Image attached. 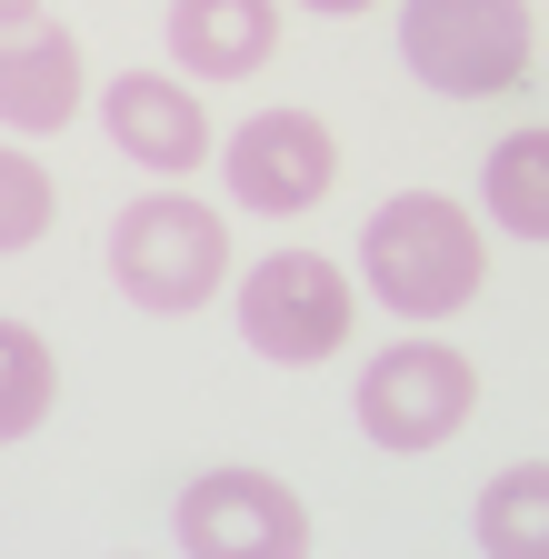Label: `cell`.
<instances>
[{"mask_svg": "<svg viewBox=\"0 0 549 559\" xmlns=\"http://www.w3.org/2000/svg\"><path fill=\"white\" fill-rule=\"evenodd\" d=\"M360 280L370 300L399 310V320H450L490 290V260H479V221L440 190H399L370 210L360 230Z\"/></svg>", "mask_w": 549, "mask_h": 559, "instance_id": "1", "label": "cell"}, {"mask_svg": "<svg viewBox=\"0 0 549 559\" xmlns=\"http://www.w3.org/2000/svg\"><path fill=\"white\" fill-rule=\"evenodd\" d=\"M110 280H120L130 310L190 320V310L230 280V230H220V210H200V200H180V190L130 200L120 221H110Z\"/></svg>", "mask_w": 549, "mask_h": 559, "instance_id": "2", "label": "cell"}, {"mask_svg": "<svg viewBox=\"0 0 549 559\" xmlns=\"http://www.w3.org/2000/svg\"><path fill=\"white\" fill-rule=\"evenodd\" d=\"M399 60L440 100H500L529 81V0H399Z\"/></svg>", "mask_w": 549, "mask_h": 559, "instance_id": "3", "label": "cell"}, {"mask_svg": "<svg viewBox=\"0 0 549 559\" xmlns=\"http://www.w3.org/2000/svg\"><path fill=\"white\" fill-rule=\"evenodd\" d=\"M360 430H370V450H390V460H420V450H440V440H460V419L479 409V370L460 360L450 340H390L380 360L360 370Z\"/></svg>", "mask_w": 549, "mask_h": 559, "instance_id": "4", "label": "cell"}, {"mask_svg": "<svg viewBox=\"0 0 549 559\" xmlns=\"http://www.w3.org/2000/svg\"><path fill=\"white\" fill-rule=\"evenodd\" d=\"M180 559H310V510L270 469H200L170 510Z\"/></svg>", "mask_w": 549, "mask_h": 559, "instance_id": "5", "label": "cell"}, {"mask_svg": "<svg viewBox=\"0 0 549 559\" xmlns=\"http://www.w3.org/2000/svg\"><path fill=\"white\" fill-rule=\"evenodd\" d=\"M350 280H339L320 250H270L260 270H240V340L281 370H310L350 340Z\"/></svg>", "mask_w": 549, "mask_h": 559, "instance_id": "6", "label": "cell"}, {"mask_svg": "<svg viewBox=\"0 0 549 559\" xmlns=\"http://www.w3.org/2000/svg\"><path fill=\"white\" fill-rule=\"evenodd\" d=\"M220 170H230V200L240 210H260V221H300V210L330 190V170H339V140L310 110H260V120H240V140L220 151Z\"/></svg>", "mask_w": 549, "mask_h": 559, "instance_id": "7", "label": "cell"}, {"mask_svg": "<svg viewBox=\"0 0 549 559\" xmlns=\"http://www.w3.org/2000/svg\"><path fill=\"white\" fill-rule=\"evenodd\" d=\"M100 130L120 160H141L151 180H180L211 160V120H200V100L180 81H160V70H120V81L100 91Z\"/></svg>", "mask_w": 549, "mask_h": 559, "instance_id": "8", "label": "cell"}, {"mask_svg": "<svg viewBox=\"0 0 549 559\" xmlns=\"http://www.w3.org/2000/svg\"><path fill=\"white\" fill-rule=\"evenodd\" d=\"M81 110V40L60 21H0V130H60Z\"/></svg>", "mask_w": 549, "mask_h": 559, "instance_id": "9", "label": "cell"}, {"mask_svg": "<svg viewBox=\"0 0 549 559\" xmlns=\"http://www.w3.org/2000/svg\"><path fill=\"white\" fill-rule=\"evenodd\" d=\"M160 40H170V60L190 81H250V70L281 50V11H270V0H170Z\"/></svg>", "mask_w": 549, "mask_h": 559, "instance_id": "10", "label": "cell"}, {"mask_svg": "<svg viewBox=\"0 0 549 559\" xmlns=\"http://www.w3.org/2000/svg\"><path fill=\"white\" fill-rule=\"evenodd\" d=\"M469 549L479 559H549V460L500 469L469 500Z\"/></svg>", "mask_w": 549, "mask_h": 559, "instance_id": "11", "label": "cell"}, {"mask_svg": "<svg viewBox=\"0 0 549 559\" xmlns=\"http://www.w3.org/2000/svg\"><path fill=\"white\" fill-rule=\"evenodd\" d=\"M479 200H490L500 230L549 240V130H510L490 151V170H479Z\"/></svg>", "mask_w": 549, "mask_h": 559, "instance_id": "12", "label": "cell"}, {"mask_svg": "<svg viewBox=\"0 0 549 559\" xmlns=\"http://www.w3.org/2000/svg\"><path fill=\"white\" fill-rule=\"evenodd\" d=\"M50 390H60V360H50V340L31 320H0V450L31 440L40 419H50Z\"/></svg>", "mask_w": 549, "mask_h": 559, "instance_id": "13", "label": "cell"}, {"mask_svg": "<svg viewBox=\"0 0 549 559\" xmlns=\"http://www.w3.org/2000/svg\"><path fill=\"white\" fill-rule=\"evenodd\" d=\"M50 230V170L21 151V140H0V260L31 250Z\"/></svg>", "mask_w": 549, "mask_h": 559, "instance_id": "14", "label": "cell"}, {"mask_svg": "<svg viewBox=\"0 0 549 559\" xmlns=\"http://www.w3.org/2000/svg\"><path fill=\"white\" fill-rule=\"evenodd\" d=\"M300 11H330L339 21V11H370V0H300Z\"/></svg>", "mask_w": 549, "mask_h": 559, "instance_id": "15", "label": "cell"}, {"mask_svg": "<svg viewBox=\"0 0 549 559\" xmlns=\"http://www.w3.org/2000/svg\"><path fill=\"white\" fill-rule=\"evenodd\" d=\"M31 11H40V0H0V21H31Z\"/></svg>", "mask_w": 549, "mask_h": 559, "instance_id": "16", "label": "cell"}]
</instances>
